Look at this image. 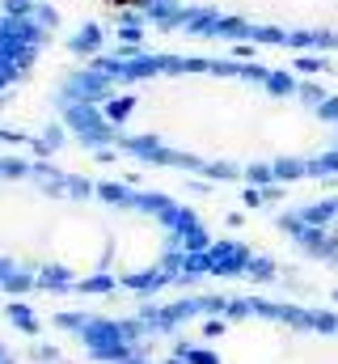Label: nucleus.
<instances>
[{
  "mask_svg": "<svg viewBox=\"0 0 338 364\" xmlns=\"http://www.w3.org/2000/svg\"><path fill=\"white\" fill-rule=\"evenodd\" d=\"M51 114L119 170L258 195L338 186V85L271 51L97 34L60 68Z\"/></svg>",
  "mask_w": 338,
  "mask_h": 364,
  "instance_id": "f257e3e1",
  "label": "nucleus"
},
{
  "mask_svg": "<svg viewBox=\"0 0 338 364\" xmlns=\"http://www.w3.org/2000/svg\"><path fill=\"white\" fill-rule=\"evenodd\" d=\"M271 250L182 195L0 140V292L144 305L199 288L275 284Z\"/></svg>",
  "mask_w": 338,
  "mask_h": 364,
  "instance_id": "f03ea898",
  "label": "nucleus"
},
{
  "mask_svg": "<svg viewBox=\"0 0 338 364\" xmlns=\"http://www.w3.org/2000/svg\"><path fill=\"white\" fill-rule=\"evenodd\" d=\"M127 30L338 60V0H89Z\"/></svg>",
  "mask_w": 338,
  "mask_h": 364,
  "instance_id": "7ed1b4c3",
  "label": "nucleus"
},
{
  "mask_svg": "<svg viewBox=\"0 0 338 364\" xmlns=\"http://www.w3.org/2000/svg\"><path fill=\"white\" fill-rule=\"evenodd\" d=\"M60 38L55 0H0V106L34 81Z\"/></svg>",
  "mask_w": 338,
  "mask_h": 364,
  "instance_id": "20e7f679",
  "label": "nucleus"
},
{
  "mask_svg": "<svg viewBox=\"0 0 338 364\" xmlns=\"http://www.w3.org/2000/svg\"><path fill=\"white\" fill-rule=\"evenodd\" d=\"M0 360H9V356H4V348H0Z\"/></svg>",
  "mask_w": 338,
  "mask_h": 364,
  "instance_id": "39448f33",
  "label": "nucleus"
}]
</instances>
